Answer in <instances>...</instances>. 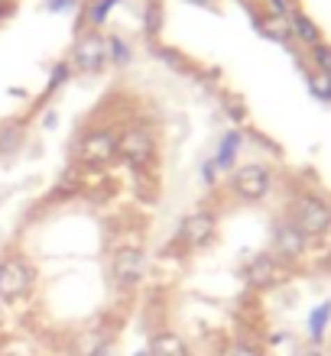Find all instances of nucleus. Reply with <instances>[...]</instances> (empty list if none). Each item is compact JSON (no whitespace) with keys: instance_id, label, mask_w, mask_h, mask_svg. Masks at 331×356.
<instances>
[{"instance_id":"nucleus-1","label":"nucleus","mask_w":331,"mask_h":356,"mask_svg":"<svg viewBox=\"0 0 331 356\" xmlns=\"http://www.w3.org/2000/svg\"><path fill=\"white\" fill-rule=\"evenodd\" d=\"M36 285V266L29 263L23 253L10 250V253L0 256V301H13L26 298L29 291Z\"/></svg>"},{"instance_id":"nucleus-2","label":"nucleus","mask_w":331,"mask_h":356,"mask_svg":"<svg viewBox=\"0 0 331 356\" xmlns=\"http://www.w3.org/2000/svg\"><path fill=\"white\" fill-rule=\"evenodd\" d=\"M289 220L305 236H322L331 227V207L318 195H295L293 207H289Z\"/></svg>"},{"instance_id":"nucleus-3","label":"nucleus","mask_w":331,"mask_h":356,"mask_svg":"<svg viewBox=\"0 0 331 356\" xmlns=\"http://www.w3.org/2000/svg\"><path fill=\"white\" fill-rule=\"evenodd\" d=\"M105 62H107L105 33H101V29H88V33H82L78 42H75V49H72V58H68L72 72H78V75H95Z\"/></svg>"},{"instance_id":"nucleus-4","label":"nucleus","mask_w":331,"mask_h":356,"mask_svg":"<svg viewBox=\"0 0 331 356\" xmlns=\"http://www.w3.org/2000/svg\"><path fill=\"white\" fill-rule=\"evenodd\" d=\"M153 149H156V143H153V133L146 127H127L123 133H117V156L123 162H130L133 169L150 165Z\"/></svg>"},{"instance_id":"nucleus-5","label":"nucleus","mask_w":331,"mask_h":356,"mask_svg":"<svg viewBox=\"0 0 331 356\" xmlns=\"http://www.w3.org/2000/svg\"><path fill=\"white\" fill-rule=\"evenodd\" d=\"M146 253H143L140 246H121L117 253H114V263H111V275L114 282L121 285V289H137L146 275Z\"/></svg>"},{"instance_id":"nucleus-6","label":"nucleus","mask_w":331,"mask_h":356,"mask_svg":"<svg viewBox=\"0 0 331 356\" xmlns=\"http://www.w3.org/2000/svg\"><path fill=\"white\" fill-rule=\"evenodd\" d=\"M215 234H218L215 214H211V211H192L179 224V240H176V246H182V250H199V246L211 243Z\"/></svg>"},{"instance_id":"nucleus-7","label":"nucleus","mask_w":331,"mask_h":356,"mask_svg":"<svg viewBox=\"0 0 331 356\" xmlns=\"http://www.w3.org/2000/svg\"><path fill=\"white\" fill-rule=\"evenodd\" d=\"M231 188H234L240 197H247V201H260V197L270 195L273 175H270V169H266L263 162H247V165H240V169L234 172Z\"/></svg>"},{"instance_id":"nucleus-8","label":"nucleus","mask_w":331,"mask_h":356,"mask_svg":"<svg viewBox=\"0 0 331 356\" xmlns=\"http://www.w3.org/2000/svg\"><path fill=\"white\" fill-rule=\"evenodd\" d=\"M117 156V133L114 130H91L75 143V159L95 165V162H107Z\"/></svg>"},{"instance_id":"nucleus-9","label":"nucleus","mask_w":331,"mask_h":356,"mask_svg":"<svg viewBox=\"0 0 331 356\" xmlns=\"http://www.w3.org/2000/svg\"><path fill=\"white\" fill-rule=\"evenodd\" d=\"M244 279L250 289L263 291V289H273L276 282L283 279V259L276 253H260L250 259V266L244 269Z\"/></svg>"},{"instance_id":"nucleus-10","label":"nucleus","mask_w":331,"mask_h":356,"mask_svg":"<svg viewBox=\"0 0 331 356\" xmlns=\"http://www.w3.org/2000/svg\"><path fill=\"white\" fill-rule=\"evenodd\" d=\"M114 334H117V330H114L107 321H101V324H95V327H88L72 337V353L75 356H105L114 343Z\"/></svg>"},{"instance_id":"nucleus-11","label":"nucleus","mask_w":331,"mask_h":356,"mask_svg":"<svg viewBox=\"0 0 331 356\" xmlns=\"http://www.w3.org/2000/svg\"><path fill=\"white\" fill-rule=\"evenodd\" d=\"M305 243H309V236H305L302 230L293 224V220L276 224V230H273V250H276V256H279V259L295 263V259L305 253Z\"/></svg>"},{"instance_id":"nucleus-12","label":"nucleus","mask_w":331,"mask_h":356,"mask_svg":"<svg viewBox=\"0 0 331 356\" xmlns=\"http://www.w3.org/2000/svg\"><path fill=\"white\" fill-rule=\"evenodd\" d=\"M26 143V127L20 120H7L0 123V156H13V152L23 149Z\"/></svg>"},{"instance_id":"nucleus-13","label":"nucleus","mask_w":331,"mask_h":356,"mask_svg":"<svg viewBox=\"0 0 331 356\" xmlns=\"http://www.w3.org/2000/svg\"><path fill=\"white\" fill-rule=\"evenodd\" d=\"M150 353L153 356H189V347H185V340L169 334V330H160V334H153L150 340Z\"/></svg>"},{"instance_id":"nucleus-14","label":"nucleus","mask_w":331,"mask_h":356,"mask_svg":"<svg viewBox=\"0 0 331 356\" xmlns=\"http://www.w3.org/2000/svg\"><path fill=\"white\" fill-rule=\"evenodd\" d=\"M289 23H293V39H299V42H305V46L312 49L322 42V29L315 26L312 19L305 17L302 10H295V13H289Z\"/></svg>"},{"instance_id":"nucleus-15","label":"nucleus","mask_w":331,"mask_h":356,"mask_svg":"<svg viewBox=\"0 0 331 356\" xmlns=\"http://www.w3.org/2000/svg\"><path fill=\"white\" fill-rule=\"evenodd\" d=\"M240 143H244V136L240 133H224L221 136V143H218V156H215V165L218 169H234V162H237V152H240Z\"/></svg>"},{"instance_id":"nucleus-16","label":"nucleus","mask_w":331,"mask_h":356,"mask_svg":"<svg viewBox=\"0 0 331 356\" xmlns=\"http://www.w3.org/2000/svg\"><path fill=\"white\" fill-rule=\"evenodd\" d=\"M260 29H263L270 39L293 42V23H289L286 13H266V17H260Z\"/></svg>"},{"instance_id":"nucleus-17","label":"nucleus","mask_w":331,"mask_h":356,"mask_svg":"<svg viewBox=\"0 0 331 356\" xmlns=\"http://www.w3.org/2000/svg\"><path fill=\"white\" fill-rule=\"evenodd\" d=\"M117 3H121V0H88L82 23H88L91 29H101V26H105V19L111 17V10L117 7Z\"/></svg>"},{"instance_id":"nucleus-18","label":"nucleus","mask_w":331,"mask_h":356,"mask_svg":"<svg viewBox=\"0 0 331 356\" xmlns=\"http://www.w3.org/2000/svg\"><path fill=\"white\" fill-rule=\"evenodd\" d=\"M328 321H331V305H318V308L309 314V337H312V343H322L325 340Z\"/></svg>"},{"instance_id":"nucleus-19","label":"nucleus","mask_w":331,"mask_h":356,"mask_svg":"<svg viewBox=\"0 0 331 356\" xmlns=\"http://www.w3.org/2000/svg\"><path fill=\"white\" fill-rule=\"evenodd\" d=\"M72 75H75V72H72V65H68V62H59V65H52V72H49V85H46V97H49V94H56Z\"/></svg>"},{"instance_id":"nucleus-20","label":"nucleus","mask_w":331,"mask_h":356,"mask_svg":"<svg viewBox=\"0 0 331 356\" xmlns=\"http://www.w3.org/2000/svg\"><path fill=\"white\" fill-rule=\"evenodd\" d=\"M309 91H312L318 101H328L331 104V75L312 72V78H309Z\"/></svg>"},{"instance_id":"nucleus-21","label":"nucleus","mask_w":331,"mask_h":356,"mask_svg":"<svg viewBox=\"0 0 331 356\" xmlns=\"http://www.w3.org/2000/svg\"><path fill=\"white\" fill-rule=\"evenodd\" d=\"M218 356H263V353H260V347H256V343H247V340H231V343H224V347H221Z\"/></svg>"},{"instance_id":"nucleus-22","label":"nucleus","mask_w":331,"mask_h":356,"mask_svg":"<svg viewBox=\"0 0 331 356\" xmlns=\"http://www.w3.org/2000/svg\"><path fill=\"white\" fill-rule=\"evenodd\" d=\"M312 65H315V72L331 75V46H328V42H318V46H312Z\"/></svg>"},{"instance_id":"nucleus-23","label":"nucleus","mask_w":331,"mask_h":356,"mask_svg":"<svg viewBox=\"0 0 331 356\" xmlns=\"http://www.w3.org/2000/svg\"><path fill=\"white\" fill-rule=\"evenodd\" d=\"M107 58H111V62H117V65L130 62V46H127L121 36H111V39H107Z\"/></svg>"},{"instance_id":"nucleus-24","label":"nucleus","mask_w":331,"mask_h":356,"mask_svg":"<svg viewBox=\"0 0 331 356\" xmlns=\"http://www.w3.org/2000/svg\"><path fill=\"white\" fill-rule=\"evenodd\" d=\"M160 23H162V13H160V7L153 3V13L146 10V29H150V33H156V29H160Z\"/></svg>"},{"instance_id":"nucleus-25","label":"nucleus","mask_w":331,"mask_h":356,"mask_svg":"<svg viewBox=\"0 0 331 356\" xmlns=\"http://www.w3.org/2000/svg\"><path fill=\"white\" fill-rule=\"evenodd\" d=\"M201 175H205V181H208V185H215V181H218V165H215V159H208L205 165H201Z\"/></svg>"},{"instance_id":"nucleus-26","label":"nucleus","mask_w":331,"mask_h":356,"mask_svg":"<svg viewBox=\"0 0 331 356\" xmlns=\"http://www.w3.org/2000/svg\"><path fill=\"white\" fill-rule=\"evenodd\" d=\"M10 13H13V0H0V23H3Z\"/></svg>"},{"instance_id":"nucleus-27","label":"nucleus","mask_w":331,"mask_h":356,"mask_svg":"<svg viewBox=\"0 0 331 356\" xmlns=\"http://www.w3.org/2000/svg\"><path fill=\"white\" fill-rule=\"evenodd\" d=\"M0 356H29V353H26V350H20V347H7Z\"/></svg>"},{"instance_id":"nucleus-28","label":"nucleus","mask_w":331,"mask_h":356,"mask_svg":"<svg viewBox=\"0 0 331 356\" xmlns=\"http://www.w3.org/2000/svg\"><path fill=\"white\" fill-rule=\"evenodd\" d=\"M43 127H49V130H52V127H56V113H46V120H43Z\"/></svg>"},{"instance_id":"nucleus-29","label":"nucleus","mask_w":331,"mask_h":356,"mask_svg":"<svg viewBox=\"0 0 331 356\" xmlns=\"http://www.w3.org/2000/svg\"><path fill=\"white\" fill-rule=\"evenodd\" d=\"M133 356H153V353H150V350H137V353H133Z\"/></svg>"},{"instance_id":"nucleus-30","label":"nucleus","mask_w":331,"mask_h":356,"mask_svg":"<svg viewBox=\"0 0 331 356\" xmlns=\"http://www.w3.org/2000/svg\"><path fill=\"white\" fill-rule=\"evenodd\" d=\"M195 3H215V0H195Z\"/></svg>"},{"instance_id":"nucleus-31","label":"nucleus","mask_w":331,"mask_h":356,"mask_svg":"<svg viewBox=\"0 0 331 356\" xmlns=\"http://www.w3.org/2000/svg\"><path fill=\"white\" fill-rule=\"evenodd\" d=\"M289 3H293V0H289Z\"/></svg>"}]
</instances>
